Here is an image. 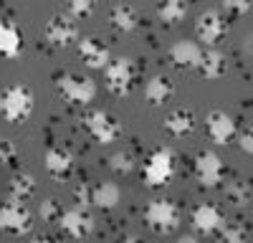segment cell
<instances>
[{
    "mask_svg": "<svg viewBox=\"0 0 253 243\" xmlns=\"http://www.w3.org/2000/svg\"><path fill=\"white\" fill-rule=\"evenodd\" d=\"M33 109H36V96L26 84H10L0 94V117L5 122L20 124L33 114Z\"/></svg>",
    "mask_w": 253,
    "mask_h": 243,
    "instance_id": "cell-1",
    "label": "cell"
},
{
    "mask_svg": "<svg viewBox=\"0 0 253 243\" xmlns=\"http://www.w3.org/2000/svg\"><path fill=\"white\" fill-rule=\"evenodd\" d=\"M175 177V155L167 147H157L150 152L142 167V180L147 188H165Z\"/></svg>",
    "mask_w": 253,
    "mask_h": 243,
    "instance_id": "cell-2",
    "label": "cell"
},
{
    "mask_svg": "<svg viewBox=\"0 0 253 243\" xmlns=\"http://www.w3.org/2000/svg\"><path fill=\"white\" fill-rule=\"evenodd\" d=\"M56 86H58V94L71 101V104H79V107H86L94 101L96 96V84L89 79V76H79V74H58L56 76Z\"/></svg>",
    "mask_w": 253,
    "mask_h": 243,
    "instance_id": "cell-3",
    "label": "cell"
},
{
    "mask_svg": "<svg viewBox=\"0 0 253 243\" xmlns=\"http://www.w3.org/2000/svg\"><path fill=\"white\" fill-rule=\"evenodd\" d=\"M144 220H147V226H150L155 233L165 236V233H172L177 228V223H180V210L172 200H167V198H157L152 200L150 205H147L144 210Z\"/></svg>",
    "mask_w": 253,
    "mask_h": 243,
    "instance_id": "cell-4",
    "label": "cell"
},
{
    "mask_svg": "<svg viewBox=\"0 0 253 243\" xmlns=\"http://www.w3.org/2000/svg\"><path fill=\"white\" fill-rule=\"evenodd\" d=\"M104 81H107V89L114 96H126L132 91V84H134V64H132V58H126V56L112 58L109 66L104 69Z\"/></svg>",
    "mask_w": 253,
    "mask_h": 243,
    "instance_id": "cell-5",
    "label": "cell"
},
{
    "mask_svg": "<svg viewBox=\"0 0 253 243\" xmlns=\"http://www.w3.org/2000/svg\"><path fill=\"white\" fill-rule=\"evenodd\" d=\"M43 36L53 48L74 46V43H79V23L66 13H56V15L48 18V23L43 28Z\"/></svg>",
    "mask_w": 253,
    "mask_h": 243,
    "instance_id": "cell-6",
    "label": "cell"
},
{
    "mask_svg": "<svg viewBox=\"0 0 253 243\" xmlns=\"http://www.w3.org/2000/svg\"><path fill=\"white\" fill-rule=\"evenodd\" d=\"M84 127L89 129V134L99 142V145H112L117 142V137L122 134V124L119 119L104 109H94L84 117Z\"/></svg>",
    "mask_w": 253,
    "mask_h": 243,
    "instance_id": "cell-7",
    "label": "cell"
},
{
    "mask_svg": "<svg viewBox=\"0 0 253 243\" xmlns=\"http://www.w3.org/2000/svg\"><path fill=\"white\" fill-rule=\"evenodd\" d=\"M31 210L23 202L15 200H3L0 202V228L13 233V236H23L31 231Z\"/></svg>",
    "mask_w": 253,
    "mask_h": 243,
    "instance_id": "cell-8",
    "label": "cell"
},
{
    "mask_svg": "<svg viewBox=\"0 0 253 243\" xmlns=\"http://www.w3.org/2000/svg\"><path fill=\"white\" fill-rule=\"evenodd\" d=\"M195 33L203 40L205 46H215L225 38L228 33V20L220 10H205L198 15V23H195Z\"/></svg>",
    "mask_w": 253,
    "mask_h": 243,
    "instance_id": "cell-9",
    "label": "cell"
},
{
    "mask_svg": "<svg viewBox=\"0 0 253 243\" xmlns=\"http://www.w3.org/2000/svg\"><path fill=\"white\" fill-rule=\"evenodd\" d=\"M193 172H195V177H198L200 185H205V188H215L218 182L223 180V175H225V167H223V160H220L215 152L203 150V152L195 155Z\"/></svg>",
    "mask_w": 253,
    "mask_h": 243,
    "instance_id": "cell-10",
    "label": "cell"
},
{
    "mask_svg": "<svg viewBox=\"0 0 253 243\" xmlns=\"http://www.w3.org/2000/svg\"><path fill=\"white\" fill-rule=\"evenodd\" d=\"M205 132L210 137V142H215V145H228V142H233L236 134H238V127H236V119L230 117L228 112H210L208 119H205Z\"/></svg>",
    "mask_w": 253,
    "mask_h": 243,
    "instance_id": "cell-11",
    "label": "cell"
},
{
    "mask_svg": "<svg viewBox=\"0 0 253 243\" xmlns=\"http://www.w3.org/2000/svg\"><path fill=\"white\" fill-rule=\"evenodd\" d=\"M58 226H61V231L66 236L81 241V238H86L94 231V218L89 215V210H84V208H69V210H63Z\"/></svg>",
    "mask_w": 253,
    "mask_h": 243,
    "instance_id": "cell-12",
    "label": "cell"
},
{
    "mask_svg": "<svg viewBox=\"0 0 253 243\" xmlns=\"http://www.w3.org/2000/svg\"><path fill=\"white\" fill-rule=\"evenodd\" d=\"M190 220H193V228H195L198 233H203V236H215V233L223 228V223H225L220 208L210 205V202H203V205H198V208L193 210V215H190Z\"/></svg>",
    "mask_w": 253,
    "mask_h": 243,
    "instance_id": "cell-13",
    "label": "cell"
},
{
    "mask_svg": "<svg viewBox=\"0 0 253 243\" xmlns=\"http://www.w3.org/2000/svg\"><path fill=\"white\" fill-rule=\"evenodd\" d=\"M79 56L84 58V64L89 69H107L109 61H112L109 48L94 36H86V38L79 40Z\"/></svg>",
    "mask_w": 253,
    "mask_h": 243,
    "instance_id": "cell-14",
    "label": "cell"
},
{
    "mask_svg": "<svg viewBox=\"0 0 253 243\" xmlns=\"http://www.w3.org/2000/svg\"><path fill=\"white\" fill-rule=\"evenodd\" d=\"M172 96H175V84H172V79L165 76V74L152 76L144 84V101H147V104H152V107L167 104Z\"/></svg>",
    "mask_w": 253,
    "mask_h": 243,
    "instance_id": "cell-15",
    "label": "cell"
},
{
    "mask_svg": "<svg viewBox=\"0 0 253 243\" xmlns=\"http://www.w3.org/2000/svg\"><path fill=\"white\" fill-rule=\"evenodd\" d=\"M170 58H172V64L177 69H198L200 61H203V48L195 43V40L182 38V40H177V43H172Z\"/></svg>",
    "mask_w": 253,
    "mask_h": 243,
    "instance_id": "cell-16",
    "label": "cell"
},
{
    "mask_svg": "<svg viewBox=\"0 0 253 243\" xmlns=\"http://www.w3.org/2000/svg\"><path fill=\"white\" fill-rule=\"evenodd\" d=\"M23 51V36L10 18H0V56L15 58Z\"/></svg>",
    "mask_w": 253,
    "mask_h": 243,
    "instance_id": "cell-17",
    "label": "cell"
},
{
    "mask_svg": "<svg viewBox=\"0 0 253 243\" xmlns=\"http://www.w3.org/2000/svg\"><path fill=\"white\" fill-rule=\"evenodd\" d=\"M43 162H46V172H48L51 177H56V180H66V177L71 175V170H74V157H71V152L61 150V147H51V150L46 152Z\"/></svg>",
    "mask_w": 253,
    "mask_h": 243,
    "instance_id": "cell-18",
    "label": "cell"
},
{
    "mask_svg": "<svg viewBox=\"0 0 253 243\" xmlns=\"http://www.w3.org/2000/svg\"><path fill=\"white\" fill-rule=\"evenodd\" d=\"M165 129L170 132L172 137H185L195 129V114L193 109H185V107H177L172 109L170 114L165 117Z\"/></svg>",
    "mask_w": 253,
    "mask_h": 243,
    "instance_id": "cell-19",
    "label": "cell"
},
{
    "mask_svg": "<svg viewBox=\"0 0 253 243\" xmlns=\"http://www.w3.org/2000/svg\"><path fill=\"white\" fill-rule=\"evenodd\" d=\"M119 198H122V190L117 182H96L91 188V205H96L99 210H114L119 205Z\"/></svg>",
    "mask_w": 253,
    "mask_h": 243,
    "instance_id": "cell-20",
    "label": "cell"
},
{
    "mask_svg": "<svg viewBox=\"0 0 253 243\" xmlns=\"http://www.w3.org/2000/svg\"><path fill=\"white\" fill-rule=\"evenodd\" d=\"M198 71H200L208 81H215V79L225 76V71H228V61H225V56H223L220 51H215V48L203 51V61H200Z\"/></svg>",
    "mask_w": 253,
    "mask_h": 243,
    "instance_id": "cell-21",
    "label": "cell"
},
{
    "mask_svg": "<svg viewBox=\"0 0 253 243\" xmlns=\"http://www.w3.org/2000/svg\"><path fill=\"white\" fill-rule=\"evenodd\" d=\"M36 193V177L31 172H15L8 182V200L26 202Z\"/></svg>",
    "mask_w": 253,
    "mask_h": 243,
    "instance_id": "cell-22",
    "label": "cell"
},
{
    "mask_svg": "<svg viewBox=\"0 0 253 243\" xmlns=\"http://www.w3.org/2000/svg\"><path fill=\"white\" fill-rule=\"evenodd\" d=\"M109 20H112V26L122 33H132L139 23V15L134 10V5H126V3H117L112 5L109 10Z\"/></svg>",
    "mask_w": 253,
    "mask_h": 243,
    "instance_id": "cell-23",
    "label": "cell"
},
{
    "mask_svg": "<svg viewBox=\"0 0 253 243\" xmlns=\"http://www.w3.org/2000/svg\"><path fill=\"white\" fill-rule=\"evenodd\" d=\"M225 198L233 205H248L253 202V185L248 180H230L225 185Z\"/></svg>",
    "mask_w": 253,
    "mask_h": 243,
    "instance_id": "cell-24",
    "label": "cell"
},
{
    "mask_svg": "<svg viewBox=\"0 0 253 243\" xmlns=\"http://www.w3.org/2000/svg\"><path fill=\"white\" fill-rule=\"evenodd\" d=\"M157 15H160V20L165 26H175L187 15V5L182 3V0H167V3H162L157 8Z\"/></svg>",
    "mask_w": 253,
    "mask_h": 243,
    "instance_id": "cell-25",
    "label": "cell"
},
{
    "mask_svg": "<svg viewBox=\"0 0 253 243\" xmlns=\"http://www.w3.org/2000/svg\"><path fill=\"white\" fill-rule=\"evenodd\" d=\"M215 236L218 243H248V228L243 223H223V228Z\"/></svg>",
    "mask_w": 253,
    "mask_h": 243,
    "instance_id": "cell-26",
    "label": "cell"
},
{
    "mask_svg": "<svg viewBox=\"0 0 253 243\" xmlns=\"http://www.w3.org/2000/svg\"><path fill=\"white\" fill-rule=\"evenodd\" d=\"M38 215L43 218L46 223H58L61 215H63V208H61V202H58L56 198H46V200L38 205Z\"/></svg>",
    "mask_w": 253,
    "mask_h": 243,
    "instance_id": "cell-27",
    "label": "cell"
},
{
    "mask_svg": "<svg viewBox=\"0 0 253 243\" xmlns=\"http://www.w3.org/2000/svg\"><path fill=\"white\" fill-rule=\"evenodd\" d=\"M66 15H71L76 23L79 20H86V18L94 15V3L91 0H74V3H69V8H66Z\"/></svg>",
    "mask_w": 253,
    "mask_h": 243,
    "instance_id": "cell-28",
    "label": "cell"
},
{
    "mask_svg": "<svg viewBox=\"0 0 253 243\" xmlns=\"http://www.w3.org/2000/svg\"><path fill=\"white\" fill-rule=\"evenodd\" d=\"M109 167L117 175H129L132 167H134V160H132V155H126V152H114L109 157Z\"/></svg>",
    "mask_w": 253,
    "mask_h": 243,
    "instance_id": "cell-29",
    "label": "cell"
},
{
    "mask_svg": "<svg viewBox=\"0 0 253 243\" xmlns=\"http://www.w3.org/2000/svg\"><path fill=\"white\" fill-rule=\"evenodd\" d=\"M18 162V147H15V142L10 139H0V165H15Z\"/></svg>",
    "mask_w": 253,
    "mask_h": 243,
    "instance_id": "cell-30",
    "label": "cell"
},
{
    "mask_svg": "<svg viewBox=\"0 0 253 243\" xmlns=\"http://www.w3.org/2000/svg\"><path fill=\"white\" fill-rule=\"evenodd\" d=\"M74 202H76V208H84V210L91 205V190L86 188V182L74 188Z\"/></svg>",
    "mask_w": 253,
    "mask_h": 243,
    "instance_id": "cell-31",
    "label": "cell"
},
{
    "mask_svg": "<svg viewBox=\"0 0 253 243\" xmlns=\"http://www.w3.org/2000/svg\"><path fill=\"white\" fill-rule=\"evenodd\" d=\"M223 10H225L228 15H246V13L251 10V3H248V0H225Z\"/></svg>",
    "mask_w": 253,
    "mask_h": 243,
    "instance_id": "cell-32",
    "label": "cell"
},
{
    "mask_svg": "<svg viewBox=\"0 0 253 243\" xmlns=\"http://www.w3.org/2000/svg\"><path fill=\"white\" fill-rule=\"evenodd\" d=\"M238 145H241V150H243V152L253 155V124H248L246 129H241V132H238Z\"/></svg>",
    "mask_w": 253,
    "mask_h": 243,
    "instance_id": "cell-33",
    "label": "cell"
},
{
    "mask_svg": "<svg viewBox=\"0 0 253 243\" xmlns=\"http://www.w3.org/2000/svg\"><path fill=\"white\" fill-rule=\"evenodd\" d=\"M243 51H246V53H253V36H246V40H243Z\"/></svg>",
    "mask_w": 253,
    "mask_h": 243,
    "instance_id": "cell-34",
    "label": "cell"
},
{
    "mask_svg": "<svg viewBox=\"0 0 253 243\" xmlns=\"http://www.w3.org/2000/svg\"><path fill=\"white\" fill-rule=\"evenodd\" d=\"M177 243H200V241H198L195 236H182V238H180Z\"/></svg>",
    "mask_w": 253,
    "mask_h": 243,
    "instance_id": "cell-35",
    "label": "cell"
},
{
    "mask_svg": "<svg viewBox=\"0 0 253 243\" xmlns=\"http://www.w3.org/2000/svg\"><path fill=\"white\" fill-rule=\"evenodd\" d=\"M122 243H142L137 236H126V238H122Z\"/></svg>",
    "mask_w": 253,
    "mask_h": 243,
    "instance_id": "cell-36",
    "label": "cell"
},
{
    "mask_svg": "<svg viewBox=\"0 0 253 243\" xmlns=\"http://www.w3.org/2000/svg\"><path fill=\"white\" fill-rule=\"evenodd\" d=\"M31 243H53V241H51V238H43V236H38V238H33Z\"/></svg>",
    "mask_w": 253,
    "mask_h": 243,
    "instance_id": "cell-37",
    "label": "cell"
}]
</instances>
